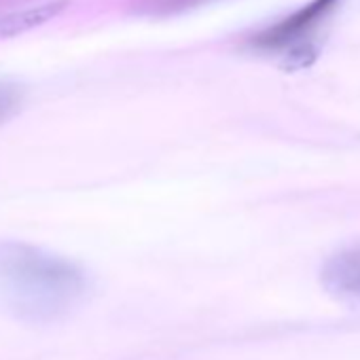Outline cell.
Masks as SVG:
<instances>
[{"label": "cell", "instance_id": "3957f363", "mask_svg": "<svg viewBox=\"0 0 360 360\" xmlns=\"http://www.w3.org/2000/svg\"><path fill=\"white\" fill-rule=\"evenodd\" d=\"M322 284L335 299L360 307V244L341 248L326 259Z\"/></svg>", "mask_w": 360, "mask_h": 360}, {"label": "cell", "instance_id": "6da1fadb", "mask_svg": "<svg viewBox=\"0 0 360 360\" xmlns=\"http://www.w3.org/2000/svg\"><path fill=\"white\" fill-rule=\"evenodd\" d=\"M87 274L24 242H0V301L26 322H56L87 297Z\"/></svg>", "mask_w": 360, "mask_h": 360}, {"label": "cell", "instance_id": "277c9868", "mask_svg": "<svg viewBox=\"0 0 360 360\" xmlns=\"http://www.w3.org/2000/svg\"><path fill=\"white\" fill-rule=\"evenodd\" d=\"M68 5H70L68 0H51V3L37 5L30 9L11 11L0 18V37H18V34L30 32V30L47 24L49 20L58 18Z\"/></svg>", "mask_w": 360, "mask_h": 360}, {"label": "cell", "instance_id": "7a4b0ae2", "mask_svg": "<svg viewBox=\"0 0 360 360\" xmlns=\"http://www.w3.org/2000/svg\"><path fill=\"white\" fill-rule=\"evenodd\" d=\"M339 3L341 0H311L280 24L261 32L255 45L267 51H286V58L295 64H309L316 56L311 45L314 30H318Z\"/></svg>", "mask_w": 360, "mask_h": 360}, {"label": "cell", "instance_id": "5b68a950", "mask_svg": "<svg viewBox=\"0 0 360 360\" xmlns=\"http://www.w3.org/2000/svg\"><path fill=\"white\" fill-rule=\"evenodd\" d=\"M20 104V94L15 87L11 85H3L0 83V123H3L5 119H9L15 108Z\"/></svg>", "mask_w": 360, "mask_h": 360}]
</instances>
